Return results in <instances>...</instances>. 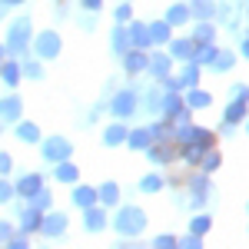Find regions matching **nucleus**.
<instances>
[{
  "label": "nucleus",
  "mask_w": 249,
  "mask_h": 249,
  "mask_svg": "<svg viewBox=\"0 0 249 249\" xmlns=\"http://www.w3.org/2000/svg\"><path fill=\"white\" fill-rule=\"evenodd\" d=\"M83 3H90V7H100V0H83Z\"/></svg>",
  "instance_id": "nucleus-4"
},
{
  "label": "nucleus",
  "mask_w": 249,
  "mask_h": 249,
  "mask_svg": "<svg viewBox=\"0 0 249 249\" xmlns=\"http://www.w3.org/2000/svg\"><path fill=\"white\" fill-rule=\"evenodd\" d=\"M10 3H20V0H10Z\"/></svg>",
  "instance_id": "nucleus-5"
},
{
  "label": "nucleus",
  "mask_w": 249,
  "mask_h": 249,
  "mask_svg": "<svg viewBox=\"0 0 249 249\" xmlns=\"http://www.w3.org/2000/svg\"><path fill=\"white\" fill-rule=\"evenodd\" d=\"M23 40H27V20H17V23H14V30H10V47L20 50V47H23Z\"/></svg>",
  "instance_id": "nucleus-1"
},
{
  "label": "nucleus",
  "mask_w": 249,
  "mask_h": 249,
  "mask_svg": "<svg viewBox=\"0 0 249 249\" xmlns=\"http://www.w3.org/2000/svg\"><path fill=\"white\" fill-rule=\"evenodd\" d=\"M170 20H173V23H183V20H186V7H173Z\"/></svg>",
  "instance_id": "nucleus-3"
},
{
  "label": "nucleus",
  "mask_w": 249,
  "mask_h": 249,
  "mask_svg": "<svg viewBox=\"0 0 249 249\" xmlns=\"http://www.w3.org/2000/svg\"><path fill=\"white\" fill-rule=\"evenodd\" d=\"M37 47H40V53H47V57H50V53H57V37H53V34H43Z\"/></svg>",
  "instance_id": "nucleus-2"
}]
</instances>
